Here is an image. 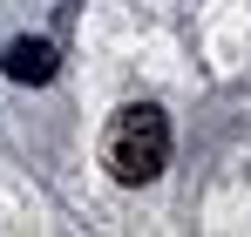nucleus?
I'll use <instances>...</instances> for the list:
<instances>
[{"instance_id":"1","label":"nucleus","mask_w":251,"mask_h":237,"mask_svg":"<svg viewBox=\"0 0 251 237\" xmlns=\"http://www.w3.org/2000/svg\"><path fill=\"white\" fill-rule=\"evenodd\" d=\"M102 163H109V176L116 183H156L170 163V116L156 109V102H129V109H116V122H109V136H102Z\"/></svg>"},{"instance_id":"2","label":"nucleus","mask_w":251,"mask_h":237,"mask_svg":"<svg viewBox=\"0 0 251 237\" xmlns=\"http://www.w3.org/2000/svg\"><path fill=\"white\" fill-rule=\"evenodd\" d=\"M0 68H7V81H21V88H41V81H54V68H61V54H54V41H7L0 47Z\"/></svg>"}]
</instances>
